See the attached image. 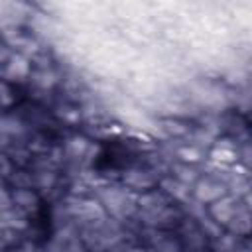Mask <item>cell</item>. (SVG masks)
<instances>
[{
    "instance_id": "cell-15",
    "label": "cell",
    "mask_w": 252,
    "mask_h": 252,
    "mask_svg": "<svg viewBox=\"0 0 252 252\" xmlns=\"http://www.w3.org/2000/svg\"><path fill=\"white\" fill-rule=\"evenodd\" d=\"M0 14H2V8H0Z\"/></svg>"
},
{
    "instance_id": "cell-1",
    "label": "cell",
    "mask_w": 252,
    "mask_h": 252,
    "mask_svg": "<svg viewBox=\"0 0 252 252\" xmlns=\"http://www.w3.org/2000/svg\"><path fill=\"white\" fill-rule=\"evenodd\" d=\"M224 195H228L226 185H224L222 181L211 177V175H201V177L195 181L193 189H191L193 201H197V203L203 205V207L215 203L217 199H220V197H224Z\"/></svg>"
},
{
    "instance_id": "cell-12",
    "label": "cell",
    "mask_w": 252,
    "mask_h": 252,
    "mask_svg": "<svg viewBox=\"0 0 252 252\" xmlns=\"http://www.w3.org/2000/svg\"><path fill=\"white\" fill-rule=\"evenodd\" d=\"M161 130L165 132V134H169V136H185L187 132H189V126H185L183 122H179V120H175L173 116H169V118H163L161 120Z\"/></svg>"
},
{
    "instance_id": "cell-11",
    "label": "cell",
    "mask_w": 252,
    "mask_h": 252,
    "mask_svg": "<svg viewBox=\"0 0 252 252\" xmlns=\"http://www.w3.org/2000/svg\"><path fill=\"white\" fill-rule=\"evenodd\" d=\"M175 156L179 158V161L181 163H187V165H195V163H199L201 159H203V150L201 148H197V146H183V148H179L177 152H175Z\"/></svg>"
},
{
    "instance_id": "cell-14",
    "label": "cell",
    "mask_w": 252,
    "mask_h": 252,
    "mask_svg": "<svg viewBox=\"0 0 252 252\" xmlns=\"http://www.w3.org/2000/svg\"><path fill=\"white\" fill-rule=\"evenodd\" d=\"M6 252H35V246L30 242V240H24V242H20V244H14L10 250H6Z\"/></svg>"
},
{
    "instance_id": "cell-3",
    "label": "cell",
    "mask_w": 252,
    "mask_h": 252,
    "mask_svg": "<svg viewBox=\"0 0 252 252\" xmlns=\"http://www.w3.org/2000/svg\"><path fill=\"white\" fill-rule=\"evenodd\" d=\"M122 183L130 191H142L144 193L156 185V177L152 175L150 169H128L122 175Z\"/></svg>"
},
{
    "instance_id": "cell-7",
    "label": "cell",
    "mask_w": 252,
    "mask_h": 252,
    "mask_svg": "<svg viewBox=\"0 0 252 252\" xmlns=\"http://www.w3.org/2000/svg\"><path fill=\"white\" fill-rule=\"evenodd\" d=\"M159 191L169 199L173 197L175 201H185L187 197H191V189L187 185H183L181 181H177L175 177H165L159 181Z\"/></svg>"
},
{
    "instance_id": "cell-2",
    "label": "cell",
    "mask_w": 252,
    "mask_h": 252,
    "mask_svg": "<svg viewBox=\"0 0 252 252\" xmlns=\"http://www.w3.org/2000/svg\"><path fill=\"white\" fill-rule=\"evenodd\" d=\"M240 207H244L242 199H236L232 195H224L220 199H217L215 203L209 205L207 213H209V219L219 224V226H228V222L234 219V215L240 211Z\"/></svg>"
},
{
    "instance_id": "cell-9",
    "label": "cell",
    "mask_w": 252,
    "mask_h": 252,
    "mask_svg": "<svg viewBox=\"0 0 252 252\" xmlns=\"http://www.w3.org/2000/svg\"><path fill=\"white\" fill-rule=\"evenodd\" d=\"M91 150V142L87 140V138H79V136H75V138H71L67 144H65V154L71 158V159H81V158H85V154Z\"/></svg>"
},
{
    "instance_id": "cell-10",
    "label": "cell",
    "mask_w": 252,
    "mask_h": 252,
    "mask_svg": "<svg viewBox=\"0 0 252 252\" xmlns=\"http://www.w3.org/2000/svg\"><path fill=\"white\" fill-rule=\"evenodd\" d=\"M171 177H175L177 181H181V183L187 185V187H193L195 181L201 177V173H199L193 165L179 163V165H173V175H171Z\"/></svg>"
},
{
    "instance_id": "cell-5",
    "label": "cell",
    "mask_w": 252,
    "mask_h": 252,
    "mask_svg": "<svg viewBox=\"0 0 252 252\" xmlns=\"http://www.w3.org/2000/svg\"><path fill=\"white\" fill-rule=\"evenodd\" d=\"M10 199H12V205H14L16 209H20L22 213H26V215L37 211V207H39V195H37L33 189H30V187L12 189Z\"/></svg>"
},
{
    "instance_id": "cell-13",
    "label": "cell",
    "mask_w": 252,
    "mask_h": 252,
    "mask_svg": "<svg viewBox=\"0 0 252 252\" xmlns=\"http://www.w3.org/2000/svg\"><path fill=\"white\" fill-rule=\"evenodd\" d=\"M14 102V94H12V89L6 81H0V106H10Z\"/></svg>"
},
{
    "instance_id": "cell-4",
    "label": "cell",
    "mask_w": 252,
    "mask_h": 252,
    "mask_svg": "<svg viewBox=\"0 0 252 252\" xmlns=\"http://www.w3.org/2000/svg\"><path fill=\"white\" fill-rule=\"evenodd\" d=\"M238 150L234 148V144H226V140H219L211 152H209V159L211 163H217V165H224V167H230L234 161H238Z\"/></svg>"
},
{
    "instance_id": "cell-6",
    "label": "cell",
    "mask_w": 252,
    "mask_h": 252,
    "mask_svg": "<svg viewBox=\"0 0 252 252\" xmlns=\"http://www.w3.org/2000/svg\"><path fill=\"white\" fill-rule=\"evenodd\" d=\"M4 77L10 81H22V79L30 77V61L22 55L10 57L6 63V69H4Z\"/></svg>"
},
{
    "instance_id": "cell-8",
    "label": "cell",
    "mask_w": 252,
    "mask_h": 252,
    "mask_svg": "<svg viewBox=\"0 0 252 252\" xmlns=\"http://www.w3.org/2000/svg\"><path fill=\"white\" fill-rule=\"evenodd\" d=\"M228 232L232 234V236H246L248 234V230H250V215H248V205H244V207H240V211L234 215V219L228 222Z\"/></svg>"
}]
</instances>
